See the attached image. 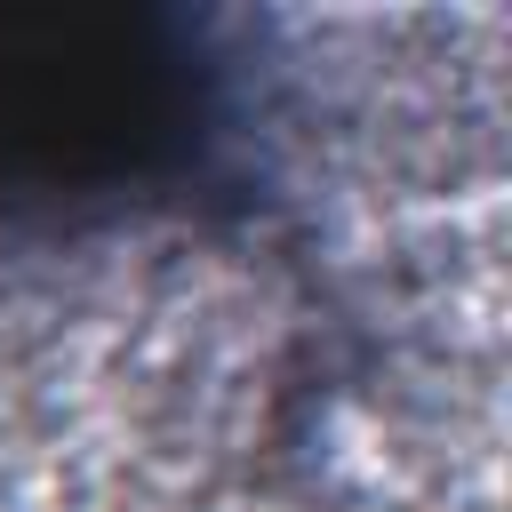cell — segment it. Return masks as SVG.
Returning a JSON list of instances; mask_svg holds the SVG:
<instances>
[{
	"label": "cell",
	"mask_w": 512,
	"mask_h": 512,
	"mask_svg": "<svg viewBox=\"0 0 512 512\" xmlns=\"http://www.w3.org/2000/svg\"><path fill=\"white\" fill-rule=\"evenodd\" d=\"M184 80L144 16H8L0 24V176L96 184L176 136Z\"/></svg>",
	"instance_id": "6da1fadb"
}]
</instances>
